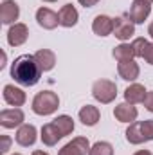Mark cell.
Returning a JSON list of instances; mask_svg holds the SVG:
<instances>
[{
  "mask_svg": "<svg viewBox=\"0 0 153 155\" xmlns=\"http://www.w3.org/2000/svg\"><path fill=\"white\" fill-rule=\"evenodd\" d=\"M41 72L43 71L40 69L38 61L34 60V54H22L11 65V78L24 87L36 85L41 78Z\"/></svg>",
  "mask_w": 153,
  "mask_h": 155,
  "instance_id": "1",
  "label": "cell"
},
{
  "mask_svg": "<svg viewBox=\"0 0 153 155\" xmlns=\"http://www.w3.org/2000/svg\"><path fill=\"white\" fill-rule=\"evenodd\" d=\"M60 108V97L52 90H41L33 97V112L36 116H50Z\"/></svg>",
  "mask_w": 153,
  "mask_h": 155,
  "instance_id": "2",
  "label": "cell"
},
{
  "mask_svg": "<svg viewBox=\"0 0 153 155\" xmlns=\"http://www.w3.org/2000/svg\"><path fill=\"white\" fill-rule=\"evenodd\" d=\"M92 96L101 105H108L117 97V85L112 79H97L92 85Z\"/></svg>",
  "mask_w": 153,
  "mask_h": 155,
  "instance_id": "3",
  "label": "cell"
},
{
  "mask_svg": "<svg viewBox=\"0 0 153 155\" xmlns=\"http://www.w3.org/2000/svg\"><path fill=\"white\" fill-rule=\"evenodd\" d=\"M135 35V24L130 16H117L114 18V36L121 41H126Z\"/></svg>",
  "mask_w": 153,
  "mask_h": 155,
  "instance_id": "4",
  "label": "cell"
},
{
  "mask_svg": "<svg viewBox=\"0 0 153 155\" xmlns=\"http://www.w3.org/2000/svg\"><path fill=\"white\" fill-rule=\"evenodd\" d=\"M24 121H25V116H24V112L18 107L5 108V110L0 112V124L4 128H9V130L11 128H20L24 124Z\"/></svg>",
  "mask_w": 153,
  "mask_h": 155,
  "instance_id": "5",
  "label": "cell"
},
{
  "mask_svg": "<svg viewBox=\"0 0 153 155\" xmlns=\"http://www.w3.org/2000/svg\"><path fill=\"white\" fill-rule=\"evenodd\" d=\"M151 13V4L144 2V0H133L128 11V16L133 24H144V20L150 16Z\"/></svg>",
  "mask_w": 153,
  "mask_h": 155,
  "instance_id": "6",
  "label": "cell"
},
{
  "mask_svg": "<svg viewBox=\"0 0 153 155\" xmlns=\"http://www.w3.org/2000/svg\"><path fill=\"white\" fill-rule=\"evenodd\" d=\"M90 141L86 137H76L72 139L70 143H67L60 152L58 155H86L90 152Z\"/></svg>",
  "mask_w": 153,
  "mask_h": 155,
  "instance_id": "7",
  "label": "cell"
},
{
  "mask_svg": "<svg viewBox=\"0 0 153 155\" xmlns=\"http://www.w3.org/2000/svg\"><path fill=\"white\" fill-rule=\"evenodd\" d=\"M27 38H29V29H27L25 24L16 22V24H13V25L9 27V31H7V43H9L11 47H20V45H24V43L27 41Z\"/></svg>",
  "mask_w": 153,
  "mask_h": 155,
  "instance_id": "8",
  "label": "cell"
},
{
  "mask_svg": "<svg viewBox=\"0 0 153 155\" xmlns=\"http://www.w3.org/2000/svg\"><path fill=\"white\" fill-rule=\"evenodd\" d=\"M36 22H38L40 27H43L47 31H52L60 25V16H58V13H54L49 7H40L36 11Z\"/></svg>",
  "mask_w": 153,
  "mask_h": 155,
  "instance_id": "9",
  "label": "cell"
},
{
  "mask_svg": "<svg viewBox=\"0 0 153 155\" xmlns=\"http://www.w3.org/2000/svg\"><path fill=\"white\" fill-rule=\"evenodd\" d=\"M20 16V5L15 0H4L0 4V22L2 24H16Z\"/></svg>",
  "mask_w": 153,
  "mask_h": 155,
  "instance_id": "10",
  "label": "cell"
},
{
  "mask_svg": "<svg viewBox=\"0 0 153 155\" xmlns=\"http://www.w3.org/2000/svg\"><path fill=\"white\" fill-rule=\"evenodd\" d=\"M38 139V130L34 124H22L15 135V141L20 146H33Z\"/></svg>",
  "mask_w": 153,
  "mask_h": 155,
  "instance_id": "11",
  "label": "cell"
},
{
  "mask_svg": "<svg viewBox=\"0 0 153 155\" xmlns=\"http://www.w3.org/2000/svg\"><path fill=\"white\" fill-rule=\"evenodd\" d=\"M92 31L97 36H110L114 35V18L106 15H97L92 22Z\"/></svg>",
  "mask_w": 153,
  "mask_h": 155,
  "instance_id": "12",
  "label": "cell"
},
{
  "mask_svg": "<svg viewBox=\"0 0 153 155\" xmlns=\"http://www.w3.org/2000/svg\"><path fill=\"white\" fill-rule=\"evenodd\" d=\"M4 101L11 107H22L27 101V96L22 88H18L15 85H5L4 87Z\"/></svg>",
  "mask_w": 153,
  "mask_h": 155,
  "instance_id": "13",
  "label": "cell"
},
{
  "mask_svg": "<svg viewBox=\"0 0 153 155\" xmlns=\"http://www.w3.org/2000/svg\"><path fill=\"white\" fill-rule=\"evenodd\" d=\"M137 108L132 105V103H119L114 108V117L119 123H133L137 119Z\"/></svg>",
  "mask_w": 153,
  "mask_h": 155,
  "instance_id": "14",
  "label": "cell"
},
{
  "mask_svg": "<svg viewBox=\"0 0 153 155\" xmlns=\"http://www.w3.org/2000/svg\"><path fill=\"white\" fill-rule=\"evenodd\" d=\"M40 139H41V143H43L45 146H56L58 141L63 139V135H61L60 130L54 126V123H47V124H43L41 130H40Z\"/></svg>",
  "mask_w": 153,
  "mask_h": 155,
  "instance_id": "15",
  "label": "cell"
},
{
  "mask_svg": "<svg viewBox=\"0 0 153 155\" xmlns=\"http://www.w3.org/2000/svg\"><path fill=\"white\" fill-rule=\"evenodd\" d=\"M117 72L124 81H135L139 78V74H141V69L135 63V60H128V61H119Z\"/></svg>",
  "mask_w": 153,
  "mask_h": 155,
  "instance_id": "16",
  "label": "cell"
},
{
  "mask_svg": "<svg viewBox=\"0 0 153 155\" xmlns=\"http://www.w3.org/2000/svg\"><path fill=\"white\" fill-rule=\"evenodd\" d=\"M146 94H148V90L144 88V85H141V83H132V85L126 87V90H124V99H126V103L137 105V103H144Z\"/></svg>",
  "mask_w": 153,
  "mask_h": 155,
  "instance_id": "17",
  "label": "cell"
},
{
  "mask_svg": "<svg viewBox=\"0 0 153 155\" xmlns=\"http://www.w3.org/2000/svg\"><path fill=\"white\" fill-rule=\"evenodd\" d=\"M60 16V25L61 27H74L79 20V15H77V9L72 5V4H67L60 9L58 13Z\"/></svg>",
  "mask_w": 153,
  "mask_h": 155,
  "instance_id": "18",
  "label": "cell"
},
{
  "mask_svg": "<svg viewBox=\"0 0 153 155\" xmlns=\"http://www.w3.org/2000/svg\"><path fill=\"white\" fill-rule=\"evenodd\" d=\"M34 60L38 61L40 69H41L43 72L52 71L54 65H56V54H54L50 49H40V51H36V52H34Z\"/></svg>",
  "mask_w": 153,
  "mask_h": 155,
  "instance_id": "19",
  "label": "cell"
},
{
  "mask_svg": "<svg viewBox=\"0 0 153 155\" xmlns=\"http://www.w3.org/2000/svg\"><path fill=\"white\" fill-rule=\"evenodd\" d=\"M101 119V112L97 107L94 105H85L81 110H79V121L85 124V126H96Z\"/></svg>",
  "mask_w": 153,
  "mask_h": 155,
  "instance_id": "20",
  "label": "cell"
},
{
  "mask_svg": "<svg viewBox=\"0 0 153 155\" xmlns=\"http://www.w3.org/2000/svg\"><path fill=\"white\" fill-rule=\"evenodd\" d=\"M126 141L130 144H142L146 143L144 141V135H142V128H141V121H133L130 123V126L126 128Z\"/></svg>",
  "mask_w": 153,
  "mask_h": 155,
  "instance_id": "21",
  "label": "cell"
},
{
  "mask_svg": "<svg viewBox=\"0 0 153 155\" xmlns=\"http://www.w3.org/2000/svg\"><path fill=\"white\" fill-rule=\"evenodd\" d=\"M52 123H54V126L60 130V134L63 137H67V135H70L74 132V119L70 116H67V114L58 116L56 119H52Z\"/></svg>",
  "mask_w": 153,
  "mask_h": 155,
  "instance_id": "22",
  "label": "cell"
},
{
  "mask_svg": "<svg viewBox=\"0 0 153 155\" xmlns=\"http://www.w3.org/2000/svg\"><path fill=\"white\" fill-rule=\"evenodd\" d=\"M112 56H114L117 61H128V60H133V58H135V51H133L132 43H124V41H122L121 45L114 47Z\"/></svg>",
  "mask_w": 153,
  "mask_h": 155,
  "instance_id": "23",
  "label": "cell"
},
{
  "mask_svg": "<svg viewBox=\"0 0 153 155\" xmlns=\"http://www.w3.org/2000/svg\"><path fill=\"white\" fill-rule=\"evenodd\" d=\"M88 155H114V146L106 141H97L96 144H92Z\"/></svg>",
  "mask_w": 153,
  "mask_h": 155,
  "instance_id": "24",
  "label": "cell"
},
{
  "mask_svg": "<svg viewBox=\"0 0 153 155\" xmlns=\"http://www.w3.org/2000/svg\"><path fill=\"white\" fill-rule=\"evenodd\" d=\"M148 43H150V41L146 38H135L132 41V47H133V51H135V58H142V56H144V51H146Z\"/></svg>",
  "mask_w": 153,
  "mask_h": 155,
  "instance_id": "25",
  "label": "cell"
},
{
  "mask_svg": "<svg viewBox=\"0 0 153 155\" xmlns=\"http://www.w3.org/2000/svg\"><path fill=\"white\" fill-rule=\"evenodd\" d=\"M141 128H142V135H144V141H153V119H146V121H141Z\"/></svg>",
  "mask_w": 153,
  "mask_h": 155,
  "instance_id": "26",
  "label": "cell"
},
{
  "mask_svg": "<svg viewBox=\"0 0 153 155\" xmlns=\"http://www.w3.org/2000/svg\"><path fill=\"white\" fill-rule=\"evenodd\" d=\"M0 143H2L0 150H2V153L5 155L9 152V146H11V137L9 135H0Z\"/></svg>",
  "mask_w": 153,
  "mask_h": 155,
  "instance_id": "27",
  "label": "cell"
},
{
  "mask_svg": "<svg viewBox=\"0 0 153 155\" xmlns=\"http://www.w3.org/2000/svg\"><path fill=\"white\" fill-rule=\"evenodd\" d=\"M144 107H146L148 112L153 114V90H150V92L146 94V97H144Z\"/></svg>",
  "mask_w": 153,
  "mask_h": 155,
  "instance_id": "28",
  "label": "cell"
},
{
  "mask_svg": "<svg viewBox=\"0 0 153 155\" xmlns=\"http://www.w3.org/2000/svg\"><path fill=\"white\" fill-rule=\"evenodd\" d=\"M150 65H153V43H148V47H146V51H144V56H142Z\"/></svg>",
  "mask_w": 153,
  "mask_h": 155,
  "instance_id": "29",
  "label": "cell"
},
{
  "mask_svg": "<svg viewBox=\"0 0 153 155\" xmlns=\"http://www.w3.org/2000/svg\"><path fill=\"white\" fill-rule=\"evenodd\" d=\"M79 2V5H83V7H94L99 0H77Z\"/></svg>",
  "mask_w": 153,
  "mask_h": 155,
  "instance_id": "30",
  "label": "cell"
},
{
  "mask_svg": "<svg viewBox=\"0 0 153 155\" xmlns=\"http://www.w3.org/2000/svg\"><path fill=\"white\" fill-rule=\"evenodd\" d=\"M133 155H153L150 150H139V152H135Z\"/></svg>",
  "mask_w": 153,
  "mask_h": 155,
  "instance_id": "31",
  "label": "cell"
},
{
  "mask_svg": "<svg viewBox=\"0 0 153 155\" xmlns=\"http://www.w3.org/2000/svg\"><path fill=\"white\" fill-rule=\"evenodd\" d=\"M33 155H49V153H47V152H43V150H34Z\"/></svg>",
  "mask_w": 153,
  "mask_h": 155,
  "instance_id": "32",
  "label": "cell"
},
{
  "mask_svg": "<svg viewBox=\"0 0 153 155\" xmlns=\"http://www.w3.org/2000/svg\"><path fill=\"white\" fill-rule=\"evenodd\" d=\"M148 35L151 36V40H153V22L150 24V27H148Z\"/></svg>",
  "mask_w": 153,
  "mask_h": 155,
  "instance_id": "33",
  "label": "cell"
},
{
  "mask_svg": "<svg viewBox=\"0 0 153 155\" xmlns=\"http://www.w3.org/2000/svg\"><path fill=\"white\" fill-rule=\"evenodd\" d=\"M43 2H58V0H43Z\"/></svg>",
  "mask_w": 153,
  "mask_h": 155,
  "instance_id": "34",
  "label": "cell"
},
{
  "mask_svg": "<svg viewBox=\"0 0 153 155\" xmlns=\"http://www.w3.org/2000/svg\"><path fill=\"white\" fill-rule=\"evenodd\" d=\"M144 2H150V4H151V2H153V0H144Z\"/></svg>",
  "mask_w": 153,
  "mask_h": 155,
  "instance_id": "35",
  "label": "cell"
},
{
  "mask_svg": "<svg viewBox=\"0 0 153 155\" xmlns=\"http://www.w3.org/2000/svg\"><path fill=\"white\" fill-rule=\"evenodd\" d=\"M15 155H22V153H15Z\"/></svg>",
  "mask_w": 153,
  "mask_h": 155,
  "instance_id": "36",
  "label": "cell"
}]
</instances>
